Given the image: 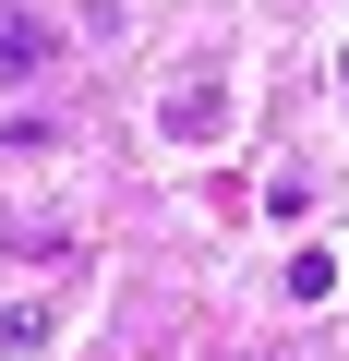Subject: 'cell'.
Instances as JSON below:
<instances>
[{
  "mask_svg": "<svg viewBox=\"0 0 349 361\" xmlns=\"http://www.w3.org/2000/svg\"><path fill=\"white\" fill-rule=\"evenodd\" d=\"M61 61V37H49V13H25V0H0V85H37Z\"/></svg>",
  "mask_w": 349,
  "mask_h": 361,
  "instance_id": "6da1fadb",
  "label": "cell"
},
{
  "mask_svg": "<svg viewBox=\"0 0 349 361\" xmlns=\"http://www.w3.org/2000/svg\"><path fill=\"white\" fill-rule=\"evenodd\" d=\"M217 121H229V85H217V73L169 85V133H181V145H217Z\"/></svg>",
  "mask_w": 349,
  "mask_h": 361,
  "instance_id": "7a4b0ae2",
  "label": "cell"
},
{
  "mask_svg": "<svg viewBox=\"0 0 349 361\" xmlns=\"http://www.w3.org/2000/svg\"><path fill=\"white\" fill-rule=\"evenodd\" d=\"M61 325H49V301H13V313H0V349H49Z\"/></svg>",
  "mask_w": 349,
  "mask_h": 361,
  "instance_id": "3957f363",
  "label": "cell"
},
{
  "mask_svg": "<svg viewBox=\"0 0 349 361\" xmlns=\"http://www.w3.org/2000/svg\"><path fill=\"white\" fill-rule=\"evenodd\" d=\"M337 85H349V49H337Z\"/></svg>",
  "mask_w": 349,
  "mask_h": 361,
  "instance_id": "277c9868",
  "label": "cell"
}]
</instances>
